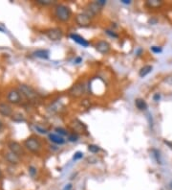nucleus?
Masks as SVG:
<instances>
[{"label": "nucleus", "mask_w": 172, "mask_h": 190, "mask_svg": "<svg viewBox=\"0 0 172 190\" xmlns=\"http://www.w3.org/2000/svg\"><path fill=\"white\" fill-rule=\"evenodd\" d=\"M152 69H153V67L151 66V65H144V66H143L141 69H140V71H139V76L141 78H143V77H145L146 75H148L151 71H152Z\"/></svg>", "instance_id": "nucleus-15"}, {"label": "nucleus", "mask_w": 172, "mask_h": 190, "mask_svg": "<svg viewBox=\"0 0 172 190\" xmlns=\"http://www.w3.org/2000/svg\"><path fill=\"white\" fill-rule=\"evenodd\" d=\"M102 7L98 2H92V3L88 4V6L84 10V14H86L88 16H90L92 18L97 15L102 11Z\"/></svg>", "instance_id": "nucleus-4"}, {"label": "nucleus", "mask_w": 172, "mask_h": 190, "mask_svg": "<svg viewBox=\"0 0 172 190\" xmlns=\"http://www.w3.org/2000/svg\"><path fill=\"white\" fill-rule=\"evenodd\" d=\"M8 101L11 102V103H13V104H17L20 102L21 100V96H20V93H19L17 90L15 89H13L11 90L9 93H8Z\"/></svg>", "instance_id": "nucleus-10"}, {"label": "nucleus", "mask_w": 172, "mask_h": 190, "mask_svg": "<svg viewBox=\"0 0 172 190\" xmlns=\"http://www.w3.org/2000/svg\"><path fill=\"white\" fill-rule=\"evenodd\" d=\"M9 148L11 150V152L13 154L16 155V156H22L23 155V149L22 147L20 146V144L17 143V142H14V141H12L9 143Z\"/></svg>", "instance_id": "nucleus-9"}, {"label": "nucleus", "mask_w": 172, "mask_h": 190, "mask_svg": "<svg viewBox=\"0 0 172 190\" xmlns=\"http://www.w3.org/2000/svg\"><path fill=\"white\" fill-rule=\"evenodd\" d=\"M83 158V153H81V152H76V153H75L74 157H73V159L74 160H78V159H81Z\"/></svg>", "instance_id": "nucleus-21"}, {"label": "nucleus", "mask_w": 172, "mask_h": 190, "mask_svg": "<svg viewBox=\"0 0 172 190\" xmlns=\"http://www.w3.org/2000/svg\"><path fill=\"white\" fill-rule=\"evenodd\" d=\"M13 120L20 122V121H24V118H23V115H15V116H13Z\"/></svg>", "instance_id": "nucleus-25"}, {"label": "nucleus", "mask_w": 172, "mask_h": 190, "mask_svg": "<svg viewBox=\"0 0 172 190\" xmlns=\"http://www.w3.org/2000/svg\"><path fill=\"white\" fill-rule=\"evenodd\" d=\"M0 178H1V170H0Z\"/></svg>", "instance_id": "nucleus-36"}, {"label": "nucleus", "mask_w": 172, "mask_h": 190, "mask_svg": "<svg viewBox=\"0 0 172 190\" xmlns=\"http://www.w3.org/2000/svg\"><path fill=\"white\" fill-rule=\"evenodd\" d=\"M0 113L4 116H10L13 113V109L7 104H0Z\"/></svg>", "instance_id": "nucleus-14"}, {"label": "nucleus", "mask_w": 172, "mask_h": 190, "mask_svg": "<svg viewBox=\"0 0 172 190\" xmlns=\"http://www.w3.org/2000/svg\"><path fill=\"white\" fill-rule=\"evenodd\" d=\"M105 33L108 35V36H112V37H119V36H118V34H116L114 31H112V30H105Z\"/></svg>", "instance_id": "nucleus-23"}, {"label": "nucleus", "mask_w": 172, "mask_h": 190, "mask_svg": "<svg viewBox=\"0 0 172 190\" xmlns=\"http://www.w3.org/2000/svg\"><path fill=\"white\" fill-rule=\"evenodd\" d=\"M72 188H73L72 184H71V183H68V184H66V185L64 186L63 190H72Z\"/></svg>", "instance_id": "nucleus-29"}, {"label": "nucleus", "mask_w": 172, "mask_h": 190, "mask_svg": "<svg viewBox=\"0 0 172 190\" xmlns=\"http://www.w3.org/2000/svg\"><path fill=\"white\" fill-rule=\"evenodd\" d=\"M6 158H7L8 161L11 162V163H17L18 162V156L13 154L12 152H11V153H9V154H7Z\"/></svg>", "instance_id": "nucleus-18"}, {"label": "nucleus", "mask_w": 172, "mask_h": 190, "mask_svg": "<svg viewBox=\"0 0 172 190\" xmlns=\"http://www.w3.org/2000/svg\"><path fill=\"white\" fill-rule=\"evenodd\" d=\"M81 62H82V58H81V57H78V58H76V60H75L76 64H81Z\"/></svg>", "instance_id": "nucleus-31"}, {"label": "nucleus", "mask_w": 172, "mask_h": 190, "mask_svg": "<svg viewBox=\"0 0 172 190\" xmlns=\"http://www.w3.org/2000/svg\"><path fill=\"white\" fill-rule=\"evenodd\" d=\"M55 131L57 132V135H60V136H61V137H63V136H68V131H67L65 129H63V128H56V129H55Z\"/></svg>", "instance_id": "nucleus-20"}, {"label": "nucleus", "mask_w": 172, "mask_h": 190, "mask_svg": "<svg viewBox=\"0 0 172 190\" xmlns=\"http://www.w3.org/2000/svg\"><path fill=\"white\" fill-rule=\"evenodd\" d=\"M85 92V87L83 83H76L69 89V95L74 98L81 97Z\"/></svg>", "instance_id": "nucleus-2"}, {"label": "nucleus", "mask_w": 172, "mask_h": 190, "mask_svg": "<svg viewBox=\"0 0 172 190\" xmlns=\"http://www.w3.org/2000/svg\"><path fill=\"white\" fill-rule=\"evenodd\" d=\"M29 172H30V174H31L32 177H34V175L36 174V169H35L34 167L31 166V167L29 168Z\"/></svg>", "instance_id": "nucleus-27"}, {"label": "nucleus", "mask_w": 172, "mask_h": 190, "mask_svg": "<svg viewBox=\"0 0 172 190\" xmlns=\"http://www.w3.org/2000/svg\"><path fill=\"white\" fill-rule=\"evenodd\" d=\"M135 105H136V107L140 109V110H145L146 109H147V104H146V102L143 100V99H142V98H138V99H136L135 100Z\"/></svg>", "instance_id": "nucleus-16"}, {"label": "nucleus", "mask_w": 172, "mask_h": 190, "mask_svg": "<svg viewBox=\"0 0 172 190\" xmlns=\"http://www.w3.org/2000/svg\"><path fill=\"white\" fill-rule=\"evenodd\" d=\"M78 138H79V137L76 136V135H75V134H72V135H70V136L68 137V140L71 141V142L76 141V140H78Z\"/></svg>", "instance_id": "nucleus-24"}, {"label": "nucleus", "mask_w": 172, "mask_h": 190, "mask_svg": "<svg viewBox=\"0 0 172 190\" xmlns=\"http://www.w3.org/2000/svg\"><path fill=\"white\" fill-rule=\"evenodd\" d=\"M160 98H161V96H160V94L159 93H157V94H155L154 95V97H153V99H154V101H159L160 100Z\"/></svg>", "instance_id": "nucleus-30"}, {"label": "nucleus", "mask_w": 172, "mask_h": 190, "mask_svg": "<svg viewBox=\"0 0 172 190\" xmlns=\"http://www.w3.org/2000/svg\"><path fill=\"white\" fill-rule=\"evenodd\" d=\"M96 50L101 54H107L110 51V44L105 41H100L95 45Z\"/></svg>", "instance_id": "nucleus-8"}, {"label": "nucleus", "mask_w": 172, "mask_h": 190, "mask_svg": "<svg viewBox=\"0 0 172 190\" xmlns=\"http://www.w3.org/2000/svg\"><path fill=\"white\" fill-rule=\"evenodd\" d=\"M162 4H163V2L162 1H158V0H151V1H147L146 2V5L149 8H154V9L161 7Z\"/></svg>", "instance_id": "nucleus-17"}, {"label": "nucleus", "mask_w": 172, "mask_h": 190, "mask_svg": "<svg viewBox=\"0 0 172 190\" xmlns=\"http://www.w3.org/2000/svg\"><path fill=\"white\" fill-rule=\"evenodd\" d=\"M122 3H123V4H130L131 1H129V0H122Z\"/></svg>", "instance_id": "nucleus-33"}, {"label": "nucleus", "mask_w": 172, "mask_h": 190, "mask_svg": "<svg viewBox=\"0 0 172 190\" xmlns=\"http://www.w3.org/2000/svg\"><path fill=\"white\" fill-rule=\"evenodd\" d=\"M25 147L33 153H38L41 149V143L34 137H29L24 142Z\"/></svg>", "instance_id": "nucleus-3"}, {"label": "nucleus", "mask_w": 172, "mask_h": 190, "mask_svg": "<svg viewBox=\"0 0 172 190\" xmlns=\"http://www.w3.org/2000/svg\"><path fill=\"white\" fill-rule=\"evenodd\" d=\"M100 150H101V148H100L98 145H95V144H90V145L88 146V151H89V152H91V153H93V154L98 153V152H100Z\"/></svg>", "instance_id": "nucleus-19"}, {"label": "nucleus", "mask_w": 172, "mask_h": 190, "mask_svg": "<svg viewBox=\"0 0 172 190\" xmlns=\"http://www.w3.org/2000/svg\"><path fill=\"white\" fill-rule=\"evenodd\" d=\"M169 187H170V189L172 190V181L170 182V183H169Z\"/></svg>", "instance_id": "nucleus-34"}, {"label": "nucleus", "mask_w": 172, "mask_h": 190, "mask_svg": "<svg viewBox=\"0 0 172 190\" xmlns=\"http://www.w3.org/2000/svg\"><path fill=\"white\" fill-rule=\"evenodd\" d=\"M55 15L60 21L66 22L71 18L72 13L69 7L60 4V5H56L55 8Z\"/></svg>", "instance_id": "nucleus-1"}, {"label": "nucleus", "mask_w": 172, "mask_h": 190, "mask_svg": "<svg viewBox=\"0 0 172 190\" xmlns=\"http://www.w3.org/2000/svg\"><path fill=\"white\" fill-rule=\"evenodd\" d=\"M46 36H48L49 40H51L53 42H57V41H60L62 39L63 32L60 28H52L46 32Z\"/></svg>", "instance_id": "nucleus-5"}, {"label": "nucleus", "mask_w": 172, "mask_h": 190, "mask_svg": "<svg viewBox=\"0 0 172 190\" xmlns=\"http://www.w3.org/2000/svg\"><path fill=\"white\" fill-rule=\"evenodd\" d=\"M97 2H98V3H99V4H100L102 7L103 5H105V4H106V1H104V0H100V1H97Z\"/></svg>", "instance_id": "nucleus-32"}, {"label": "nucleus", "mask_w": 172, "mask_h": 190, "mask_svg": "<svg viewBox=\"0 0 172 190\" xmlns=\"http://www.w3.org/2000/svg\"><path fill=\"white\" fill-rule=\"evenodd\" d=\"M34 56L36 57V58L47 60V59H49L50 53L46 49H38V50H36V51L34 52Z\"/></svg>", "instance_id": "nucleus-13"}, {"label": "nucleus", "mask_w": 172, "mask_h": 190, "mask_svg": "<svg viewBox=\"0 0 172 190\" xmlns=\"http://www.w3.org/2000/svg\"><path fill=\"white\" fill-rule=\"evenodd\" d=\"M70 37H71V39H72L75 42L79 43L80 45H81V46H83V47H88L89 44H90L88 41H86L84 37H82L81 36H80V35H78V34H71V35H70Z\"/></svg>", "instance_id": "nucleus-11"}, {"label": "nucleus", "mask_w": 172, "mask_h": 190, "mask_svg": "<svg viewBox=\"0 0 172 190\" xmlns=\"http://www.w3.org/2000/svg\"><path fill=\"white\" fill-rule=\"evenodd\" d=\"M1 128H2V122L0 121V129H1Z\"/></svg>", "instance_id": "nucleus-35"}, {"label": "nucleus", "mask_w": 172, "mask_h": 190, "mask_svg": "<svg viewBox=\"0 0 172 190\" xmlns=\"http://www.w3.org/2000/svg\"><path fill=\"white\" fill-rule=\"evenodd\" d=\"M49 139L53 143L57 144V145H62V144L65 143V139L61 136L57 135V134H50L49 135Z\"/></svg>", "instance_id": "nucleus-12"}, {"label": "nucleus", "mask_w": 172, "mask_h": 190, "mask_svg": "<svg viewBox=\"0 0 172 190\" xmlns=\"http://www.w3.org/2000/svg\"><path fill=\"white\" fill-rule=\"evenodd\" d=\"M76 21L80 26L82 27H87L91 24V17L88 16L86 14L82 13V14H79L76 16Z\"/></svg>", "instance_id": "nucleus-7"}, {"label": "nucleus", "mask_w": 172, "mask_h": 190, "mask_svg": "<svg viewBox=\"0 0 172 190\" xmlns=\"http://www.w3.org/2000/svg\"><path fill=\"white\" fill-rule=\"evenodd\" d=\"M19 88H20V91L30 100H34V99H35L37 97V93L31 87H29V86L21 85Z\"/></svg>", "instance_id": "nucleus-6"}, {"label": "nucleus", "mask_w": 172, "mask_h": 190, "mask_svg": "<svg viewBox=\"0 0 172 190\" xmlns=\"http://www.w3.org/2000/svg\"><path fill=\"white\" fill-rule=\"evenodd\" d=\"M35 130H37L38 132H40V134H47V130L39 127V126H35Z\"/></svg>", "instance_id": "nucleus-26"}, {"label": "nucleus", "mask_w": 172, "mask_h": 190, "mask_svg": "<svg viewBox=\"0 0 172 190\" xmlns=\"http://www.w3.org/2000/svg\"><path fill=\"white\" fill-rule=\"evenodd\" d=\"M37 3H40L42 5H49V4L53 3V1H50V0H46V1H44V0H38Z\"/></svg>", "instance_id": "nucleus-28"}, {"label": "nucleus", "mask_w": 172, "mask_h": 190, "mask_svg": "<svg viewBox=\"0 0 172 190\" xmlns=\"http://www.w3.org/2000/svg\"><path fill=\"white\" fill-rule=\"evenodd\" d=\"M150 49H151V51L153 53H155V54H159V53H161L163 51V49L160 46H152Z\"/></svg>", "instance_id": "nucleus-22"}]
</instances>
